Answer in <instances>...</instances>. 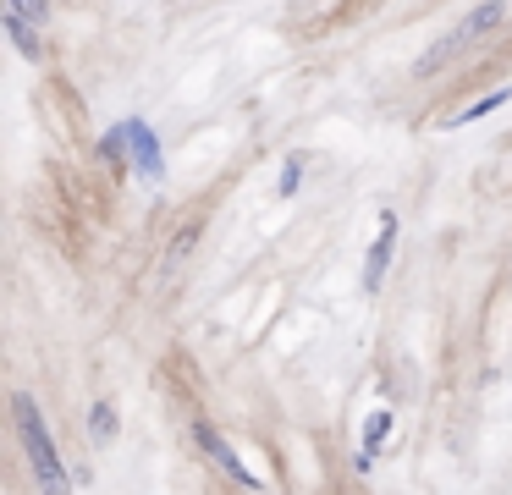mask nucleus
<instances>
[{"mask_svg":"<svg viewBox=\"0 0 512 495\" xmlns=\"http://www.w3.org/2000/svg\"><path fill=\"white\" fill-rule=\"evenodd\" d=\"M12 424H17V440H23V451H28V468H34L39 490L45 495H72V473H67V462H61L56 440H50L45 413H39V402L28 391H12Z\"/></svg>","mask_w":512,"mask_h":495,"instance_id":"f257e3e1","label":"nucleus"},{"mask_svg":"<svg viewBox=\"0 0 512 495\" xmlns=\"http://www.w3.org/2000/svg\"><path fill=\"white\" fill-rule=\"evenodd\" d=\"M28 220H34V231H45L50 248H61L67 259H83V231H89V226H83V220L72 215V209L50 193V187L28 198Z\"/></svg>","mask_w":512,"mask_h":495,"instance_id":"f03ea898","label":"nucleus"},{"mask_svg":"<svg viewBox=\"0 0 512 495\" xmlns=\"http://www.w3.org/2000/svg\"><path fill=\"white\" fill-rule=\"evenodd\" d=\"M193 435H199V446L210 451V462H215V468H221L232 484H243V490H259V479L243 468V457H237V451L226 446V435H215V424H204V418H193Z\"/></svg>","mask_w":512,"mask_h":495,"instance_id":"7ed1b4c3","label":"nucleus"},{"mask_svg":"<svg viewBox=\"0 0 512 495\" xmlns=\"http://www.w3.org/2000/svg\"><path fill=\"white\" fill-rule=\"evenodd\" d=\"M45 94H50V105L61 110V132H67V138H78V143H89V110H83L78 88H72L67 77H50Z\"/></svg>","mask_w":512,"mask_h":495,"instance_id":"20e7f679","label":"nucleus"},{"mask_svg":"<svg viewBox=\"0 0 512 495\" xmlns=\"http://www.w3.org/2000/svg\"><path fill=\"white\" fill-rule=\"evenodd\" d=\"M122 143H127V160H133L138 176H160V143L144 121H122Z\"/></svg>","mask_w":512,"mask_h":495,"instance_id":"39448f33","label":"nucleus"},{"mask_svg":"<svg viewBox=\"0 0 512 495\" xmlns=\"http://www.w3.org/2000/svg\"><path fill=\"white\" fill-rule=\"evenodd\" d=\"M0 17H6V28L17 33V50H23L28 61H45V44H39V33H34V22L50 17L45 6H6Z\"/></svg>","mask_w":512,"mask_h":495,"instance_id":"423d86ee","label":"nucleus"},{"mask_svg":"<svg viewBox=\"0 0 512 495\" xmlns=\"http://www.w3.org/2000/svg\"><path fill=\"white\" fill-rule=\"evenodd\" d=\"M210 198H215V193H210ZM210 198L188 204V209H182V226H171V242H166V259H171V264H182V259L193 253V242L204 237V220H210V215H204V204H210Z\"/></svg>","mask_w":512,"mask_h":495,"instance_id":"0eeeda50","label":"nucleus"},{"mask_svg":"<svg viewBox=\"0 0 512 495\" xmlns=\"http://www.w3.org/2000/svg\"><path fill=\"white\" fill-rule=\"evenodd\" d=\"M391 248H397V215L380 220V237H375V248H369V264H364V286H369V292H380V281H386Z\"/></svg>","mask_w":512,"mask_h":495,"instance_id":"6e6552de","label":"nucleus"},{"mask_svg":"<svg viewBox=\"0 0 512 495\" xmlns=\"http://www.w3.org/2000/svg\"><path fill=\"white\" fill-rule=\"evenodd\" d=\"M166 374L182 385V402L199 413V402H204V374H199V363H193L182 347H171V352H166Z\"/></svg>","mask_w":512,"mask_h":495,"instance_id":"1a4fd4ad","label":"nucleus"},{"mask_svg":"<svg viewBox=\"0 0 512 495\" xmlns=\"http://www.w3.org/2000/svg\"><path fill=\"white\" fill-rule=\"evenodd\" d=\"M89 429H94V440H100V446H111V440H116V407H111V396H94V402H89Z\"/></svg>","mask_w":512,"mask_h":495,"instance_id":"9d476101","label":"nucleus"},{"mask_svg":"<svg viewBox=\"0 0 512 495\" xmlns=\"http://www.w3.org/2000/svg\"><path fill=\"white\" fill-rule=\"evenodd\" d=\"M507 99H512V88H496V94H479L468 110H457V127H468V121L490 116V110H496V105H507Z\"/></svg>","mask_w":512,"mask_h":495,"instance_id":"9b49d317","label":"nucleus"},{"mask_svg":"<svg viewBox=\"0 0 512 495\" xmlns=\"http://www.w3.org/2000/svg\"><path fill=\"white\" fill-rule=\"evenodd\" d=\"M386 435H391V413L380 407V413L364 424V451H380V446H386Z\"/></svg>","mask_w":512,"mask_h":495,"instance_id":"f8f14e48","label":"nucleus"},{"mask_svg":"<svg viewBox=\"0 0 512 495\" xmlns=\"http://www.w3.org/2000/svg\"><path fill=\"white\" fill-rule=\"evenodd\" d=\"M298 171H303V160L292 154V160H287V176H281V193H298Z\"/></svg>","mask_w":512,"mask_h":495,"instance_id":"ddd939ff","label":"nucleus"}]
</instances>
